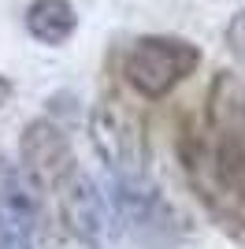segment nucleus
Masks as SVG:
<instances>
[{"mask_svg": "<svg viewBox=\"0 0 245 249\" xmlns=\"http://www.w3.org/2000/svg\"><path fill=\"white\" fill-rule=\"evenodd\" d=\"M178 160L204 212L223 231L245 234V145L215 138L204 123H190L178 138Z\"/></svg>", "mask_w": 245, "mask_h": 249, "instance_id": "obj_1", "label": "nucleus"}, {"mask_svg": "<svg viewBox=\"0 0 245 249\" xmlns=\"http://www.w3.org/2000/svg\"><path fill=\"white\" fill-rule=\"evenodd\" d=\"M89 134L112 182H149V171H145V164H149L145 126L122 101L104 97V101L93 104Z\"/></svg>", "mask_w": 245, "mask_h": 249, "instance_id": "obj_2", "label": "nucleus"}, {"mask_svg": "<svg viewBox=\"0 0 245 249\" xmlns=\"http://www.w3.org/2000/svg\"><path fill=\"white\" fill-rule=\"evenodd\" d=\"M197 63H201L197 45L182 41V37H163V34H156V37L134 41V49L126 52V60H122V74H126V82L141 97L160 101V97H167L182 78H190V74L197 71Z\"/></svg>", "mask_w": 245, "mask_h": 249, "instance_id": "obj_3", "label": "nucleus"}, {"mask_svg": "<svg viewBox=\"0 0 245 249\" xmlns=\"http://www.w3.org/2000/svg\"><path fill=\"white\" fill-rule=\"evenodd\" d=\"M19 156H22V171L30 178V186L41 190V194H52L56 201L82 175L78 160H74V149H71V138L63 134V126L52 123V119H34L22 130Z\"/></svg>", "mask_w": 245, "mask_h": 249, "instance_id": "obj_4", "label": "nucleus"}, {"mask_svg": "<svg viewBox=\"0 0 245 249\" xmlns=\"http://www.w3.org/2000/svg\"><path fill=\"white\" fill-rule=\"evenodd\" d=\"M34 197L19 167L0 153V249H34Z\"/></svg>", "mask_w": 245, "mask_h": 249, "instance_id": "obj_5", "label": "nucleus"}, {"mask_svg": "<svg viewBox=\"0 0 245 249\" xmlns=\"http://www.w3.org/2000/svg\"><path fill=\"white\" fill-rule=\"evenodd\" d=\"M204 126L223 142L245 145V82L230 71L215 74L208 89V108H204Z\"/></svg>", "mask_w": 245, "mask_h": 249, "instance_id": "obj_6", "label": "nucleus"}, {"mask_svg": "<svg viewBox=\"0 0 245 249\" xmlns=\"http://www.w3.org/2000/svg\"><path fill=\"white\" fill-rule=\"evenodd\" d=\"M60 216H63V223H67V231H71L74 238L89 242V246L104 234V201L86 175H78L71 186L63 190Z\"/></svg>", "mask_w": 245, "mask_h": 249, "instance_id": "obj_7", "label": "nucleus"}, {"mask_svg": "<svg viewBox=\"0 0 245 249\" xmlns=\"http://www.w3.org/2000/svg\"><path fill=\"white\" fill-rule=\"evenodd\" d=\"M78 26L71 0H34L26 8V30L41 45H63Z\"/></svg>", "mask_w": 245, "mask_h": 249, "instance_id": "obj_8", "label": "nucleus"}, {"mask_svg": "<svg viewBox=\"0 0 245 249\" xmlns=\"http://www.w3.org/2000/svg\"><path fill=\"white\" fill-rule=\"evenodd\" d=\"M227 49L245 63V11H238L234 19L227 22Z\"/></svg>", "mask_w": 245, "mask_h": 249, "instance_id": "obj_9", "label": "nucleus"}, {"mask_svg": "<svg viewBox=\"0 0 245 249\" xmlns=\"http://www.w3.org/2000/svg\"><path fill=\"white\" fill-rule=\"evenodd\" d=\"M8 97H11V82H8V78H0V108L8 104Z\"/></svg>", "mask_w": 245, "mask_h": 249, "instance_id": "obj_10", "label": "nucleus"}]
</instances>
